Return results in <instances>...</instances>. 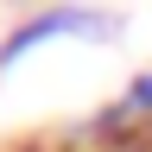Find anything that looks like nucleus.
<instances>
[{
	"label": "nucleus",
	"instance_id": "1",
	"mask_svg": "<svg viewBox=\"0 0 152 152\" xmlns=\"http://www.w3.org/2000/svg\"><path fill=\"white\" fill-rule=\"evenodd\" d=\"M51 38H114V19L95 13V7H38V13H26L0 38V76H7L19 57H32L38 45H51Z\"/></svg>",
	"mask_w": 152,
	"mask_h": 152
},
{
	"label": "nucleus",
	"instance_id": "2",
	"mask_svg": "<svg viewBox=\"0 0 152 152\" xmlns=\"http://www.w3.org/2000/svg\"><path fill=\"white\" fill-rule=\"evenodd\" d=\"M121 102H127V114H133V121H152V70H140V76H133Z\"/></svg>",
	"mask_w": 152,
	"mask_h": 152
}]
</instances>
